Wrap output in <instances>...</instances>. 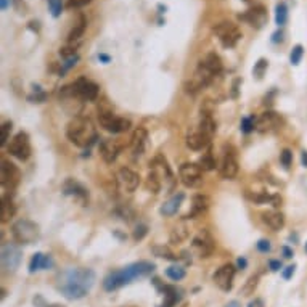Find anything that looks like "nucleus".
<instances>
[{
    "label": "nucleus",
    "instance_id": "obj_1",
    "mask_svg": "<svg viewBox=\"0 0 307 307\" xmlns=\"http://www.w3.org/2000/svg\"><path fill=\"white\" fill-rule=\"evenodd\" d=\"M95 272L92 268H68L58 278V290L66 299H82L95 285Z\"/></svg>",
    "mask_w": 307,
    "mask_h": 307
},
{
    "label": "nucleus",
    "instance_id": "obj_2",
    "mask_svg": "<svg viewBox=\"0 0 307 307\" xmlns=\"http://www.w3.org/2000/svg\"><path fill=\"white\" fill-rule=\"evenodd\" d=\"M153 270H155V264H151V262H146V261L133 262L127 267H122V268L116 270V272H111L109 275H106L103 280V288H105V291L119 290L124 285L132 283L133 280L151 275Z\"/></svg>",
    "mask_w": 307,
    "mask_h": 307
},
{
    "label": "nucleus",
    "instance_id": "obj_3",
    "mask_svg": "<svg viewBox=\"0 0 307 307\" xmlns=\"http://www.w3.org/2000/svg\"><path fill=\"white\" fill-rule=\"evenodd\" d=\"M66 135L76 146L85 148V146H90L97 140V129L89 118L78 116L69 121L66 127Z\"/></svg>",
    "mask_w": 307,
    "mask_h": 307
},
{
    "label": "nucleus",
    "instance_id": "obj_4",
    "mask_svg": "<svg viewBox=\"0 0 307 307\" xmlns=\"http://www.w3.org/2000/svg\"><path fill=\"white\" fill-rule=\"evenodd\" d=\"M11 235H13L15 241L20 244H32L39 240L41 237V228L39 225L28 219L16 220L11 227Z\"/></svg>",
    "mask_w": 307,
    "mask_h": 307
},
{
    "label": "nucleus",
    "instance_id": "obj_5",
    "mask_svg": "<svg viewBox=\"0 0 307 307\" xmlns=\"http://www.w3.org/2000/svg\"><path fill=\"white\" fill-rule=\"evenodd\" d=\"M61 95H69V97H78L81 100L85 102H92L98 97V85L85 78H79L76 82H72L71 85L63 87Z\"/></svg>",
    "mask_w": 307,
    "mask_h": 307
},
{
    "label": "nucleus",
    "instance_id": "obj_6",
    "mask_svg": "<svg viewBox=\"0 0 307 307\" xmlns=\"http://www.w3.org/2000/svg\"><path fill=\"white\" fill-rule=\"evenodd\" d=\"M213 31L219 37L222 47H225V48H233L238 44V41L241 39L240 29L233 23H228V21H222V23L216 24V26L213 28Z\"/></svg>",
    "mask_w": 307,
    "mask_h": 307
},
{
    "label": "nucleus",
    "instance_id": "obj_7",
    "mask_svg": "<svg viewBox=\"0 0 307 307\" xmlns=\"http://www.w3.org/2000/svg\"><path fill=\"white\" fill-rule=\"evenodd\" d=\"M98 122H100V126L111 132V133H121V132H126L130 127V121L126 118H119L111 111H106V109H102L100 113H98Z\"/></svg>",
    "mask_w": 307,
    "mask_h": 307
},
{
    "label": "nucleus",
    "instance_id": "obj_8",
    "mask_svg": "<svg viewBox=\"0 0 307 307\" xmlns=\"http://www.w3.org/2000/svg\"><path fill=\"white\" fill-rule=\"evenodd\" d=\"M213 79H214V74L200 61V65H198V68H196L195 74H193L191 79L185 84V90H187L188 93L195 95V93H198L201 89L207 87V85L211 84Z\"/></svg>",
    "mask_w": 307,
    "mask_h": 307
},
{
    "label": "nucleus",
    "instance_id": "obj_9",
    "mask_svg": "<svg viewBox=\"0 0 307 307\" xmlns=\"http://www.w3.org/2000/svg\"><path fill=\"white\" fill-rule=\"evenodd\" d=\"M8 153L20 161H26L31 156V142L26 132H18L8 145Z\"/></svg>",
    "mask_w": 307,
    "mask_h": 307
},
{
    "label": "nucleus",
    "instance_id": "obj_10",
    "mask_svg": "<svg viewBox=\"0 0 307 307\" xmlns=\"http://www.w3.org/2000/svg\"><path fill=\"white\" fill-rule=\"evenodd\" d=\"M219 172L224 179H235L238 174V161H237V151L232 146H225L222 159H220V166H219Z\"/></svg>",
    "mask_w": 307,
    "mask_h": 307
},
{
    "label": "nucleus",
    "instance_id": "obj_11",
    "mask_svg": "<svg viewBox=\"0 0 307 307\" xmlns=\"http://www.w3.org/2000/svg\"><path fill=\"white\" fill-rule=\"evenodd\" d=\"M0 259H2V267L5 272L13 274V272H16V268L20 267V264L23 261V253L18 246H15V244H4Z\"/></svg>",
    "mask_w": 307,
    "mask_h": 307
},
{
    "label": "nucleus",
    "instance_id": "obj_12",
    "mask_svg": "<svg viewBox=\"0 0 307 307\" xmlns=\"http://www.w3.org/2000/svg\"><path fill=\"white\" fill-rule=\"evenodd\" d=\"M179 177L185 187H196V185H200L203 180V169L200 164L185 163L179 169Z\"/></svg>",
    "mask_w": 307,
    "mask_h": 307
},
{
    "label": "nucleus",
    "instance_id": "obj_13",
    "mask_svg": "<svg viewBox=\"0 0 307 307\" xmlns=\"http://www.w3.org/2000/svg\"><path fill=\"white\" fill-rule=\"evenodd\" d=\"M118 180V187L121 191H126V193H132L137 190L139 183H140V177L139 174H135L132 169L129 167H122L119 169V172L116 176Z\"/></svg>",
    "mask_w": 307,
    "mask_h": 307
},
{
    "label": "nucleus",
    "instance_id": "obj_14",
    "mask_svg": "<svg viewBox=\"0 0 307 307\" xmlns=\"http://www.w3.org/2000/svg\"><path fill=\"white\" fill-rule=\"evenodd\" d=\"M237 268L232 264H224L220 268H217V272L214 274V283L222 290V291H230L233 288V280H235Z\"/></svg>",
    "mask_w": 307,
    "mask_h": 307
},
{
    "label": "nucleus",
    "instance_id": "obj_15",
    "mask_svg": "<svg viewBox=\"0 0 307 307\" xmlns=\"http://www.w3.org/2000/svg\"><path fill=\"white\" fill-rule=\"evenodd\" d=\"M20 182V170L15 167V164H11L8 161H2V166H0V183L4 187L15 188Z\"/></svg>",
    "mask_w": 307,
    "mask_h": 307
},
{
    "label": "nucleus",
    "instance_id": "obj_16",
    "mask_svg": "<svg viewBox=\"0 0 307 307\" xmlns=\"http://www.w3.org/2000/svg\"><path fill=\"white\" fill-rule=\"evenodd\" d=\"M191 244L201 257H209L214 251V241L206 230H201L198 235L193 238Z\"/></svg>",
    "mask_w": 307,
    "mask_h": 307
},
{
    "label": "nucleus",
    "instance_id": "obj_17",
    "mask_svg": "<svg viewBox=\"0 0 307 307\" xmlns=\"http://www.w3.org/2000/svg\"><path fill=\"white\" fill-rule=\"evenodd\" d=\"M281 124V119L277 113L274 111H265L264 114H261V118L256 122V129L265 133V132H272L275 129H278Z\"/></svg>",
    "mask_w": 307,
    "mask_h": 307
},
{
    "label": "nucleus",
    "instance_id": "obj_18",
    "mask_svg": "<svg viewBox=\"0 0 307 307\" xmlns=\"http://www.w3.org/2000/svg\"><path fill=\"white\" fill-rule=\"evenodd\" d=\"M209 142H211V139L207 137L200 127L191 129L187 135V146L190 150H195V151L206 148V146L209 145Z\"/></svg>",
    "mask_w": 307,
    "mask_h": 307
},
{
    "label": "nucleus",
    "instance_id": "obj_19",
    "mask_svg": "<svg viewBox=\"0 0 307 307\" xmlns=\"http://www.w3.org/2000/svg\"><path fill=\"white\" fill-rule=\"evenodd\" d=\"M240 20L250 23L251 26H256V28H262L265 21H267V11L262 5H256L254 8L248 10L244 15H240Z\"/></svg>",
    "mask_w": 307,
    "mask_h": 307
},
{
    "label": "nucleus",
    "instance_id": "obj_20",
    "mask_svg": "<svg viewBox=\"0 0 307 307\" xmlns=\"http://www.w3.org/2000/svg\"><path fill=\"white\" fill-rule=\"evenodd\" d=\"M150 166H151V172L159 179V182H161V183H163V179H164V180H170V179H172V172H170V167H169L167 161H166V159H164L161 155L156 156Z\"/></svg>",
    "mask_w": 307,
    "mask_h": 307
},
{
    "label": "nucleus",
    "instance_id": "obj_21",
    "mask_svg": "<svg viewBox=\"0 0 307 307\" xmlns=\"http://www.w3.org/2000/svg\"><path fill=\"white\" fill-rule=\"evenodd\" d=\"M121 148H122V145H121L118 140L106 139V140H103L102 145H100V153H102V158L105 159L106 163H113L114 159L118 158Z\"/></svg>",
    "mask_w": 307,
    "mask_h": 307
},
{
    "label": "nucleus",
    "instance_id": "obj_22",
    "mask_svg": "<svg viewBox=\"0 0 307 307\" xmlns=\"http://www.w3.org/2000/svg\"><path fill=\"white\" fill-rule=\"evenodd\" d=\"M183 200H185V195H183V193H177L174 196H170L167 201H164V204L161 206L159 213H161L163 216H166V217H170V216L177 214V211L180 209Z\"/></svg>",
    "mask_w": 307,
    "mask_h": 307
},
{
    "label": "nucleus",
    "instance_id": "obj_23",
    "mask_svg": "<svg viewBox=\"0 0 307 307\" xmlns=\"http://www.w3.org/2000/svg\"><path fill=\"white\" fill-rule=\"evenodd\" d=\"M146 137H148V133H146L145 127H137L132 133V139H130V146H132V151L133 155H142L145 150V143H146Z\"/></svg>",
    "mask_w": 307,
    "mask_h": 307
},
{
    "label": "nucleus",
    "instance_id": "obj_24",
    "mask_svg": "<svg viewBox=\"0 0 307 307\" xmlns=\"http://www.w3.org/2000/svg\"><path fill=\"white\" fill-rule=\"evenodd\" d=\"M52 265H53V261L50 256L42 254V253H35L29 262V272L34 274V272H37V270H47Z\"/></svg>",
    "mask_w": 307,
    "mask_h": 307
},
{
    "label": "nucleus",
    "instance_id": "obj_25",
    "mask_svg": "<svg viewBox=\"0 0 307 307\" xmlns=\"http://www.w3.org/2000/svg\"><path fill=\"white\" fill-rule=\"evenodd\" d=\"M262 220H264V224L267 227H270L272 230H280V228H283L285 225V217L281 213H277V211H267L262 214Z\"/></svg>",
    "mask_w": 307,
    "mask_h": 307
},
{
    "label": "nucleus",
    "instance_id": "obj_26",
    "mask_svg": "<svg viewBox=\"0 0 307 307\" xmlns=\"http://www.w3.org/2000/svg\"><path fill=\"white\" fill-rule=\"evenodd\" d=\"M13 216H15L13 200H11L8 195H4L2 201H0V219H2V222H8Z\"/></svg>",
    "mask_w": 307,
    "mask_h": 307
},
{
    "label": "nucleus",
    "instance_id": "obj_27",
    "mask_svg": "<svg viewBox=\"0 0 307 307\" xmlns=\"http://www.w3.org/2000/svg\"><path fill=\"white\" fill-rule=\"evenodd\" d=\"M207 206H209V200H207V196H204V195L193 196V200H191V211L185 217H195V216L204 213L207 209Z\"/></svg>",
    "mask_w": 307,
    "mask_h": 307
},
{
    "label": "nucleus",
    "instance_id": "obj_28",
    "mask_svg": "<svg viewBox=\"0 0 307 307\" xmlns=\"http://www.w3.org/2000/svg\"><path fill=\"white\" fill-rule=\"evenodd\" d=\"M85 28H87V20H85L84 15H81L79 20L76 21V24H74V26H72V29H71L69 34H68V42H72V44H74V42L81 41V37L84 35Z\"/></svg>",
    "mask_w": 307,
    "mask_h": 307
},
{
    "label": "nucleus",
    "instance_id": "obj_29",
    "mask_svg": "<svg viewBox=\"0 0 307 307\" xmlns=\"http://www.w3.org/2000/svg\"><path fill=\"white\" fill-rule=\"evenodd\" d=\"M201 63L209 69L214 76H217L220 71H222V60H220V56L219 55H216V53H209L207 55Z\"/></svg>",
    "mask_w": 307,
    "mask_h": 307
},
{
    "label": "nucleus",
    "instance_id": "obj_30",
    "mask_svg": "<svg viewBox=\"0 0 307 307\" xmlns=\"http://www.w3.org/2000/svg\"><path fill=\"white\" fill-rule=\"evenodd\" d=\"M207 137L213 139V135L216 133V121L213 119L211 114H207V113H201V121H200V126H198Z\"/></svg>",
    "mask_w": 307,
    "mask_h": 307
},
{
    "label": "nucleus",
    "instance_id": "obj_31",
    "mask_svg": "<svg viewBox=\"0 0 307 307\" xmlns=\"http://www.w3.org/2000/svg\"><path fill=\"white\" fill-rule=\"evenodd\" d=\"M163 293H164V301L161 307H174L180 299V294L174 286H163Z\"/></svg>",
    "mask_w": 307,
    "mask_h": 307
},
{
    "label": "nucleus",
    "instance_id": "obj_32",
    "mask_svg": "<svg viewBox=\"0 0 307 307\" xmlns=\"http://www.w3.org/2000/svg\"><path fill=\"white\" fill-rule=\"evenodd\" d=\"M288 21V5L285 2H278L275 5V23L278 28H283Z\"/></svg>",
    "mask_w": 307,
    "mask_h": 307
},
{
    "label": "nucleus",
    "instance_id": "obj_33",
    "mask_svg": "<svg viewBox=\"0 0 307 307\" xmlns=\"http://www.w3.org/2000/svg\"><path fill=\"white\" fill-rule=\"evenodd\" d=\"M65 193H68V195H78V196H82V198H85V196H87V190H85L82 185H79V183L74 182V180H68L65 183Z\"/></svg>",
    "mask_w": 307,
    "mask_h": 307
},
{
    "label": "nucleus",
    "instance_id": "obj_34",
    "mask_svg": "<svg viewBox=\"0 0 307 307\" xmlns=\"http://www.w3.org/2000/svg\"><path fill=\"white\" fill-rule=\"evenodd\" d=\"M166 275L172 281H179L185 277V268H183L182 265H170V267L166 268Z\"/></svg>",
    "mask_w": 307,
    "mask_h": 307
},
{
    "label": "nucleus",
    "instance_id": "obj_35",
    "mask_svg": "<svg viewBox=\"0 0 307 307\" xmlns=\"http://www.w3.org/2000/svg\"><path fill=\"white\" fill-rule=\"evenodd\" d=\"M302 56H304V48H302V45H299V44L294 45L293 50H291V53H290V63H291L293 66H298V65L301 63Z\"/></svg>",
    "mask_w": 307,
    "mask_h": 307
},
{
    "label": "nucleus",
    "instance_id": "obj_36",
    "mask_svg": "<svg viewBox=\"0 0 307 307\" xmlns=\"http://www.w3.org/2000/svg\"><path fill=\"white\" fill-rule=\"evenodd\" d=\"M256 122H257V119L254 118V116H244L243 119H241V132L243 133H251L254 129H256Z\"/></svg>",
    "mask_w": 307,
    "mask_h": 307
},
{
    "label": "nucleus",
    "instance_id": "obj_37",
    "mask_svg": "<svg viewBox=\"0 0 307 307\" xmlns=\"http://www.w3.org/2000/svg\"><path fill=\"white\" fill-rule=\"evenodd\" d=\"M200 166L203 170H213L216 167V161H214V158H213V153L211 151H207L201 156L200 159Z\"/></svg>",
    "mask_w": 307,
    "mask_h": 307
},
{
    "label": "nucleus",
    "instance_id": "obj_38",
    "mask_svg": "<svg viewBox=\"0 0 307 307\" xmlns=\"http://www.w3.org/2000/svg\"><path fill=\"white\" fill-rule=\"evenodd\" d=\"M257 281H259V277H257V275L251 277L246 281V285L243 286V296H251V294H254V291L257 288Z\"/></svg>",
    "mask_w": 307,
    "mask_h": 307
},
{
    "label": "nucleus",
    "instance_id": "obj_39",
    "mask_svg": "<svg viewBox=\"0 0 307 307\" xmlns=\"http://www.w3.org/2000/svg\"><path fill=\"white\" fill-rule=\"evenodd\" d=\"M48 8H50V13L53 18H58L63 11V0H47Z\"/></svg>",
    "mask_w": 307,
    "mask_h": 307
},
{
    "label": "nucleus",
    "instance_id": "obj_40",
    "mask_svg": "<svg viewBox=\"0 0 307 307\" xmlns=\"http://www.w3.org/2000/svg\"><path fill=\"white\" fill-rule=\"evenodd\" d=\"M267 66H268V61H267V60H264V58H261V60H259V61H257V63H256L254 69H253L254 76L261 79V78L264 76V72H265Z\"/></svg>",
    "mask_w": 307,
    "mask_h": 307
},
{
    "label": "nucleus",
    "instance_id": "obj_41",
    "mask_svg": "<svg viewBox=\"0 0 307 307\" xmlns=\"http://www.w3.org/2000/svg\"><path fill=\"white\" fill-rule=\"evenodd\" d=\"M153 251H155V254L159 256V257H164V259H169V261H177V256H174L167 248L156 246V248H153Z\"/></svg>",
    "mask_w": 307,
    "mask_h": 307
},
{
    "label": "nucleus",
    "instance_id": "obj_42",
    "mask_svg": "<svg viewBox=\"0 0 307 307\" xmlns=\"http://www.w3.org/2000/svg\"><path fill=\"white\" fill-rule=\"evenodd\" d=\"M10 132H11V124L10 122H5L2 126V133H0V145L5 146L7 142L10 140Z\"/></svg>",
    "mask_w": 307,
    "mask_h": 307
},
{
    "label": "nucleus",
    "instance_id": "obj_43",
    "mask_svg": "<svg viewBox=\"0 0 307 307\" xmlns=\"http://www.w3.org/2000/svg\"><path fill=\"white\" fill-rule=\"evenodd\" d=\"M280 163L283 164L285 169H288V167L291 166V163H293V153H291L288 148L280 153Z\"/></svg>",
    "mask_w": 307,
    "mask_h": 307
},
{
    "label": "nucleus",
    "instance_id": "obj_44",
    "mask_svg": "<svg viewBox=\"0 0 307 307\" xmlns=\"http://www.w3.org/2000/svg\"><path fill=\"white\" fill-rule=\"evenodd\" d=\"M79 61V55H74V56H69L66 58V61L63 63V66H61V72H66L68 69H71L72 66H76V63Z\"/></svg>",
    "mask_w": 307,
    "mask_h": 307
},
{
    "label": "nucleus",
    "instance_id": "obj_45",
    "mask_svg": "<svg viewBox=\"0 0 307 307\" xmlns=\"http://www.w3.org/2000/svg\"><path fill=\"white\" fill-rule=\"evenodd\" d=\"M92 0H68V8H81L89 5Z\"/></svg>",
    "mask_w": 307,
    "mask_h": 307
},
{
    "label": "nucleus",
    "instance_id": "obj_46",
    "mask_svg": "<svg viewBox=\"0 0 307 307\" xmlns=\"http://www.w3.org/2000/svg\"><path fill=\"white\" fill-rule=\"evenodd\" d=\"M256 246H257V250H259L261 253H268L270 250H272V244H270L268 240H259Z\"/></svg>",
    "mask_w": 307,
    "mask_h": 307
},
{
    "label": "nucleus",
    "instance_id": "obj_47",
    "mask_svg": "<svg viewBox=\"0 0 307 307\" xmlns=\"http://www.w3.org/2000/svg\"><path fill=\"white\" fill-rule=\"evenodd\" d=\"M146 232H148L146 225H139L137 228H135V232H133V238H135V240H142V238L146 235Z\"/></svg>",
    "mask_w": 307,
    "mask_h": 307
},
{
    "label": "nucleus",
    "instance_id": "obj_48",
    "mask_svg": "<svg viewBox=\"0 0 307 307\" xmlns=\"http://www.w3.org/2000/svg\"><path fill=\"white\" fill-rule=\"evenodd\" d=\"M283 31H277V32H274V35H272V42L274 44H278V42H283Z\"/></svg>",
    "mask_w": 307,
    "mask_h": 307
},
{
    "label": "nucleus",
    "instance_id": "obj_49",
    "mask_svg": "<svg viewBox=\"0 0 307 307\" xmlns=\"http://www.w3.org/2000/svg\"><path fill=\"white\" fill-rule=\"evenodd\" d=\"M268 267H270V270H272V272H278V270L281 268V262L272 259V261H268Z\"/></svg>",
    "mask_w": 307,
    "mask_h": 307
},
{
    "label": "nucleus",
    "instance_id": "obj_50",
    "mask_svg": "<svg viewBox=\"0 0 307 307\" xmlns=\"http://www.w3.org/2000/svg\"><path fill=\"white\" fill-rule=\"evenodd\" d=\"M294 268H296L294 265H288V267L283 270V274H281V275H283V278H285V280H288V278H291V277H293V274H294Z\"/></svg>",
    "mask_w": 307,
    "mask_h": 307
},
{
    "label": "nucleus",
    "instance_id": "obj_51",
    "mask_svg": "<svg viewBox=\"0 0 307 307\" xmlns=\"http://www.w3.org/2000/svg\"><path fill=\"white\" fill-rule=\"evenodd\" d=\"M281 253H283L285 259H291V257H293V250L290 246H283V248H281Z\"/></svg>",
    "mask_w": 307,
    "mask_h": 307
},
{
    "label": "nucleus",
    "instance_id": "obj_52",
    "mask_svg": "<svg viewBox=\"0 0 307 307\" xmlns=\"http://www.w3.org/2000/svg\"><path fill=\"white\" fill-rule=\"evenodd\" d=\"M237 264H238V268H244V267L248 265V261L244 259V257H240V259L237 261Z\"/></svg>",
    "mask_w": 307,
    "mask_h": 307
},
{
    "label": "nucleus",
    "instance_id": "obj_53",
    "mask_svg": "<svg viewBox=\"0 0 307 307\" xmlns=\"http://www.w3.org/2000/svg\"><path fill=\"white\" fill-rule=\"evenodd\" d=\"M11 4V0H0V8L2 10H7Z\"/></svg>",
    "mask_w": 307,
    "mask_h": 307
},
{
    "label": "nucleus",
    "instance_id": "obj_54",
    "mask_svg": "<svg viewBox=\"0 0 307 307\" xmlns=\"http://www.w3.org/2000/svg\"><path fill=\"white\" fill-rule=\"evenodd\" d=\"M301 163H302L304 167H307V151H305V150L301 153Z\"/></svg>",
    "mask_w": 307,
    "mask_h": 307
},
{
    "label": "nucleus",
    "instance_id": "obj_55",
    "mask_svg": "<svg viewBox=\"0 0 307 307\" xmlns=\"http://www.w3.org/2000/svg\"><path fill=\"white\" fill-rule=\"evenodd\" d=\"M225 307H241V305H240V302H238V301H230V302H228Z\"/></svg>",
    "mask_w": 307,
    "mask_h": 307
},
{
    "label": "nucleus",
    "instance_id": "obj_56",
    "mask_svg": "<svg viewBox=\"0 0 307 307\" xmlns=\"http://www.w3.org/2000/svg\"><path fill=\"white\" fill-rule=\"evenodd\" d=\"M98 60H102V61H105V63H108V61H109V56L105 55V53H102V55H98Z\"/></svg>",
    "mask_w": 307,
    "mask_h": 307
},
{
    "label": "nucleus",
    "instance_id": "obj_57",
    "mask_svg": "<svg viewBox=\"0 0 307 307\" xmlns=\"http://www.w3.org/2000/svg\"><path fill=\"white\" fill-rule=\"evenodd\" d=\"M47 307H63V305H60V304H52V305H47Z\"/></svg>",
    "mask_w": 307,
    "mask_h": 307
},
{
    "label": "nucleus",
    "instance_id": "obj_58",
    "mask_svg": "<svg viewBox=\"0 0 307 307\" xmlns=\"http://www.w3.org/2000/svg\"><path fill=\"white\" fill-rule=\"evenodd\" d=\"M243 2H246V4H250V2H251V0H243Z\"/></svg>",
    "mask_w": 307,
    "mask_h": 307
},
{
    "label": "nucleus",
    "instance_id": "obj_59",
    "mask_svg": "<svg viewBox=\"0 0 307 307\" xmlns=\"http://www.w3.org/2000/svg\"><path fill=\"white\" fill-rule=\"evenodd\" d=\"M305 253H307V243H305Z\"/></svg>",
    "mask_w": 307,
    "mask_h": 307
},
{
    "label": "nucleus",
    "instance_id": "obj_60",
    "mask_svg": "<svg viewBox=\"0 0 307 307\" xmlns=\"http://www.w3.org/2000/svg\"><path fill=\"white\" fill-rule=\"evenodd\" d=\"M127 307H133V305H127Z\"/></svg>",
    "mask_w": 307,
    "mask_h": 307
}]
</instances>
